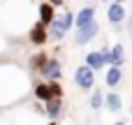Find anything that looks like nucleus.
<instances>
[{"label":"nucleus","instance_id":"nucleus-5","mask_svg":"<svg viewBox=\"0 0 132 125\" xmlns=\"http://www.w3.org/2000/svg\"><path fill=\"white\" fill-rule=\"evenodd\" d=\"M107 19H109V23L118 26V23L125 19V5H123V2H111V5L107 7Z\"/></svg>","mask_w":132,"mask_h":125},{"label":"nucleus","instance_id":"nucleus-19","mask_svg":"<svg viewBox=\"0 0 132 125\" xmlns=\"http://www.w3.org/2000/svg\"><path fill=\"white\" fill-rule=\"evenodd\" d=\"M49 125H56V123H49Z\"/></svg>","mask_w":132,"mask_h":125},{"label":"nucleus","instance_id":"nucleus-11","mask_svg":"<svg viewBox=\"0 0 132 125\" xmlns=\"http://www.w3.org/2000/svg\"><path fill=\"white\" fill-rule=\"evenodd\" d=\"M46 39H49L46 26H42V23H35V26L30 28V42H32V44H44Z\"/></svg>","mask_w":132,"mask_h":125},{"label":"nucleus","instance_id":"nucleus-6","mask_svg":"<svg viewBox=\"0 0 132 125\" xmlns=\"http://www.w3.org/2000/svg\"><path fill=\"white\" fill-rule=\"evenodd\" d=\"M39 74H44V77L49 79V84L58 81V77H60V60H56V58H49V60H46V65H44V70H42Z\"/></svg>","mask_w":132,"mask_h":125},{"label":"nucleus","instance_id":"nucleus-15","mask_svg":"<svg viewBox=\"0 0 132 125\" xmlns=\"http://www.w3.org/2000/svg\"><path fill=\"white\" fill-rule=\"evenodd\" d=\"M46 60H49V58H46L44 53H37V56H32V58H30V65H32V67H39V70H44Z\"/></svg>","mask_w":132,"mask_h":125},{"label":"nucleus","instance_id":"nucleus-13","mask_svg":"<svg viewBox=\"0 0 132 125\" xmlns=\"http://www.w3.org/2000/svg\"><path fill=\"white\" fill-rule=\"evenodd\" d=\"M44 111H46V116L49 118H53V123H56V118L60 116V100H51V102H46V107H44Z\"/></svg>","mask_w":132,"mask_h":125},{"label":"nucleus","instance_id":"nucleus-17","mask_svg":"<svg viewBox=\"0 0 132 125\" xmlns=\"http://www.w3.org/2000/svg\"><path fill=\"white\" fill-rule=\"evenodd\" d=\"M130 32H132V16H130Z\"/></svg>","mask_w":132,"mask_h":125},{"label":"nucleus","instance_id":"nucleus-9","mask_svg":"<svg viewBox=\"0 0 132 125\" xmlns=\"http://www.w3.org/2000/svg\"><path fill=\"white\" fill-rule=\"evenodd\" d=\"M97 30H100V26L97 23H90V26H86V28H81V30H77V44H86V42H90L95 35H97Z\"/></svg>","mask_w":132,"mask_h":125},{"label":"nucleus","instance_id":"nucleus-7","mask_svg":"<svg viewBox=\"0 0 132 125\" xmlns=\"http://www.w3.org/2000/svg\"><path fill=\"white\" fill-rule=\"evenodd\" d=\"M56 19H58V16H56V12H53V5H51V2H42V5H39V23H42V26H53Z\"/></svg>","mask_w":132,"mask_h":125},{"label":"nucleus","instance_id":"nucleus-12","mask_svg":"<svg viewBox=\"0 0 132 125\" xmlns=\"http://www.w3.org/2000/svg\"><path fill=\"white\" fill-rule=\"evenodd\" d=\"M121 77H123L121 67H109V72H107L104 81H107V86H109V88H114V86H118V84H121Z\"/></svg>","mask_w":132,"mask_h":125},{"label":"nucleus","instance_id":"nucleus-2","mask_svg":"<svg viewBox=\"0 0 132 125\" xmlns=\"http://www.w3.org/2000/svg\"><path fill=\"white\" fill-rule=\"evenodd\" d=\"M72 23H77V16H72L70 12H65V14H60L56 21H53V26H51V35L56 37V39H60L65 32H67V28L72 26Z\"/></svg>","mask_w":132,"mask_h":125},{"label":"nucleus","instance_id":"nucleus-16","mask_svg":"<svg viewBox=\"0 0 132 125\" xmlns=\"http://www.w3.org/2000/svg\"><path fill=\"white\" fill-rule=\"evenodd\" d=\"M102 102H104L102 93H100V90H93V95H90V109H100Z\"/></svg>","mask_w":132,"mask_h":125},{"label":"nucleus","instance_id":"nucleus-1","mask_svg":"<svg viewBox=\"0 0 132 125\" xmlns=\"http://www.w3.org/2000/svg\"><path fill=\"white\" fill-rule=\"evenodd\" d=\"M60 95H63V88H60L58 81H53V84H37L35 86V97H39L44 102L60 100Z\"/></svg>","mask_w":132,"mask_h":125},{"label":"nucleus","instance_id":"nucleus-14","mask_svg":"<svg viewBox=\"0 0 132 125\" xmlns=\"http://www.w3.org/2000/svg\"><path fill=\"white\" fill-rule=\"evenodd\" d=\"M104 104H107L109 111H121V97H118L116 93H109V95L104 97Z\"/></svg>","mask_w":132,"mask_h":125},{"label":"nucleus","instance_id":"nucleus-10","mask_svg":"<svg viewBox=\"0 0 132 125\" xmlns=\"http://www.w3.org/2000/svg\"><path fill=\"white\" fill-rule=\"evenodd\" d=\"M104 65H107V60H104L102 51H90V53H86V67H90L93 72L102 70Z\"/></svg>","mask_w":132,"mask_h":125},{"label":"nucleus","instance_id":"nucleus-8","mask_svg":"<svg viewBox=\"0 0 132 125\" xmlns=\"http://www.w3.org/2000/svg\"><path fill=\"white\" fill-rule=\"evenodd\" d=\"M95 7H84L79 14H77V30H81V28H86V26H90V23H95Z\"/></svg>","mask_w":132,"mask_h":125},{"label":"nucleus","instance_id":"nucleus-18","mask_svg":"<svg viewBox=\"0 0 132 125\" xmlns=\"http://www.w3.org/2000/svg\"><path fill=\"white\" fill-rule=\"evenodd\" d=\"M114 125H125V123H114Z\"/></svg>","mask_w":132,"mask_h":125},{"label":"nucleus","instance_id":"nucleus-4","mask_svg":"<svg viewBox=\"0 0 132 125\" xmlns=\"http://www.w3.org/2000/svg\"><path fill=\"white\" fill-rule=\"evenodd\" d=\"M74 84H77L79 88H84V90H90L93 84H95V72H93L90 67L81 65V67L77 70V74H74Z\"/></svg>","mask_w":132,"mask_h":125},{"label":"nucleus","instance_id":"nucleus-3","mask_svg":"<svg viewBox=\"0 0 132 125\" xmlns=\"http://www.w3.org/2000/svg\"><path fill=\"white\" fill-rule=\"evenodd\" d=\"M102 56H104V60L109 63V67H121L123 63H125V53H123V46L121 44H114L111 49H102Z\"/></svg>","mask_w":132,"mask_h":125}]
</instances>
